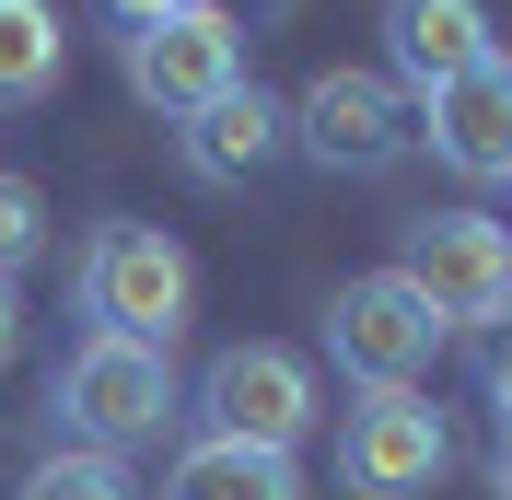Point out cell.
<instances>
[{"instance_id":"cell-1","label":"cell","mask_w":512,"mask_h":500,"mask_svg":"<svg viewBox=\"0 0 512 500\" xmlns=\"http://www.w3.org/2000/svg\"><path fill=\"white\" fill-rule=\"evenodd\" d=\"M82 314L94 338H140V349H175V326L198 314V256L152 221H105L82 245Z\"/></svg>"},{"instance_id":"cell-2","label":"cell","mask_w":512,"mask_h":500,"mask_svg":"<svg viewBox=\"0 0 512 500\" xmlns=\"http://www.w3.org/2000/svg\"><path fill=\"white\" fill-rule=\"evenodd\" d=\"M187 419V396H175V361L140 338H82L59 361V431L82 442V454H140V442H163Z\"/></svg>"},{"instance_id":"cell-3","label":"cell","mask_w":512,"mask_h":500,"mask_svg":"<svg viewBox=\"0 0 512 500\" xmlns=\"http://www.w3.org/2000/svg\"><path fill=\"white\" fill-rule=\"evenodd\" d=\"M291 152L326 163V175H396L419 152V105L396 70H315L303 94H291Z\"/></svg>"},{"instance_id":"cell-4","label":"cell","mask_w":512,"mask_h":500,"mask_svg":"<svg viewBox=\"0 0 512 500\" xmlns=\"http://www.w3.org/2000/svg\"><path fill=\"white\" fill-rule=\"evenodd\" d=\"M396 280L443 314V338L454 326L489 338V326H512V221H489V210H419Z\"/></svg>"},{"instance_id":"cell-5","label":"cell","mask_w":512,"mask_h":500,"mask_svg":"<svg viewBox=\"0 0 512 500\" xmlns=\"http://www.w3.org/2000/svg\"><path fill=\"white\" fill-rule=\"evenodd\" d=\"M117 70H128V94L163 105V117H198V105H222L233 82H256L245 70V24H233L222 0H187V12L117 35Z\"/></svg>"},{"instance_id":"cell-6","label":"cell","mask_w":512,"mask_h":500,"mask_svg":"<svg viewBox=\"0 0 512 500\" xmlns=\"http://www.w3.org/2000/svg\"><path fill=\"white\" fill-rule=\"evenodd\" d=\"M326 349H338V373H350L361 396H408V384L431 373V349H443V314L419 303L396 268H361V280H338V303H326Z\"/></svg>"},{"instance_id":"cell-7","label":"cell","mask_w":512,"mask_h":500,"mask_svg":"<svg viewBox=\"0 0 512 500\" xmlns=\"http://www.w3.org/2000/svg\"><path fill=\"white\" fill-rule=\"evenodd\" d=\"M315 361L303 349H280V338H245V349H222L210 373H198V431L210 442H256V454H291V442L315 431Z\"/></svg>"},{"instance_id":"cell-8","label":"cell","mask_w":512,"mask_h":500,"mask_svg":"<svg viewBox=\"0 0 512 500\" xmlns=\"http://www.w3.org/2000/svg\"><path fill=\"white\" fill-rule=\"evenodd\" d=\"M443 466H454V442H443V407L419 384L408 396H361L338 419V489L350 500H419Z\"/></svg>"},{"instance_id":"cell-9","label":"cell","mask_w":512,"mask_h":500,"mask_svg":"<svg viewBox=\"0 0 512 500\" xmlns=\"http://www.w3.org/2000/svg\"><path fill=\"white\" fill-rule=\"evenodd\" d=\"M419 140L466 175V187H512V59L489 47L478 70H454L419 94Z\"/></svg>"},{"instance_id":"cell-10","label":"cell","mask_w":512,"mask_h":500,"mask_svg":"<svg viewBox=\"0 0 512 500\" xmlns=\"http://www.w3.org/2000/svg\"><path fill=\"white\" fill-rule=\"evenodd\" d=\"M280 152H291V105L268 94V82H233L222 105L187 117V175L198 187H245V175H268Z\"/></svg>"},{"instance_id":"cell-11","label":"cell","mask_w":512,"mask_h":500,"mask_svg":"<svg viewBox=\"0 0 512 500\" xmlns=\"http://www.w3.org/2000/svg\"><path fill=\"white\" fill-rule=\"evenodd\" d=\"M384 47H396V82L419 105L431 82L489 59V0H384Z\"/></svg>"},{"instance_id":"cell-12","label":"cell","mask_w":512,"mask_h":500,"mask_svg":"<svg viewBox=\"0 0 512 500\" xmlns=\"http://www.w3.org/2000/svg\"><path fill=\"white\" fill-rule=\"evenodd\" d=\"M163 500H303V466L291 454H256V442H210L198 431L163 477Z\"/></svg>"},{"instance_id":"cell-13","label":"cell","mask_w":512,"mask_h":500,"mask_svg":"<svg viewBox=\"0 0 512 500\" xmlns=\"http://www.w3.org/2000/svg\"><path fill=\"white\" fill-rule=\"evenodd\" d=\"M59 70H70V24H59V0H0V117L47 105V94H59Z\"/></svg>"},{"instance_id":"cell-14","label":"cell","mask_w":512,"mask_h":500,"mask_svg":"<svg viewBox=\"0 0 512 500\" xmlns=\"http://www.w3.org/2000/svg\"><path fill=\"white\" fill-rule=\"evenodd\" d=\"M12 500H140V477H128V454H82V442H59Z\"/></svg>"},{"instance_id":"cell-15","label":"cell","mask_w":512,"mask_h":500,"mask_svg":"<svg viewBox=\"0 0 512 500\" xmlns=\"http://www.w3.org/2000/svg\"><path fill=\"white\" fill-rule=\"evenodd\" d=\"M35 256H47V198L35 175H0V280H24Z\"/></svg>"},{"instance_id":"cell-16","label":"cell","mask_w":512,"mask_h":500,"mask_svg":"<svg viewBox=\"0 0 512 500\" xmlns=\"http://www.w3.org/2000/svg\"><path fill=\"white\" fill-rule=\"evenodd\" d=\"M478 384H489V407H501V431H512V326H489V349H478Z\"/></svg>"},{"instance_id":"cell-17","label":"cell","mask_w":512,"mask_h":500,"mask_svg":"<svg viewBox=\"0 0 512 500\" xmlns=\"http://www.w3.org/2000/svg\"><path fill=\"white\" fill-rule=\"evenodd\" d=\"M117 12V35H140V24H163V12H187V0H105Z\"/></svg>"},{"instance_id":"cell-18","label":"cell","mask_w":512,"mask_h":500,"mask_svg":"<svg viewBox=\"0 0 512 500\" xmlns=\"http://www.w3.org/2000/svg\"><path fill=\"white\" fill-rule=\"evenodd\" d=\"M12 349H24V291L0 280V361H12Z\"/></svg>"},{"instance_id":"cell-19","label":"cell","mask_w":512,"mask_h":500,"mask_svg":"<svg viewBox=\"0 0 512 500\" xmlns=\"http://www.w3.org/2000/svg\"><path fill=\"white\" fill-rule=\"evenodd\" d=\"M489 500H512V431H501V454H489Z\"/></svg>"}]
</instances>
